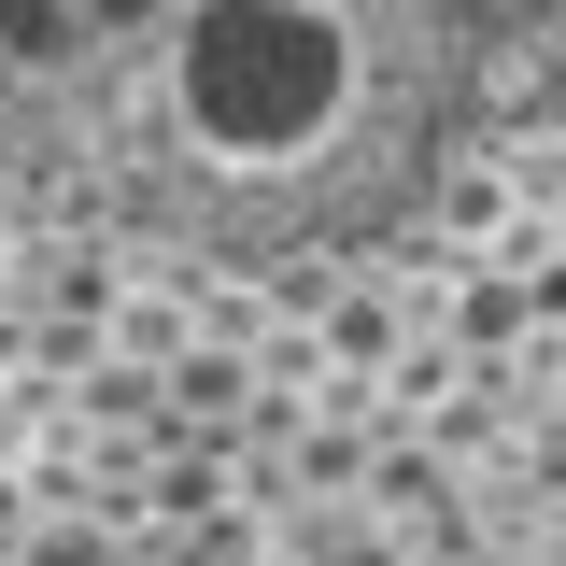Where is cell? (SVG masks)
<instances>
[{"mask_svg":"<svg viewBox=\"0 0 566 566\" xmlns=\"http://www.w3.org/2000/svg\"><path fill=\"white\" fill-rule=\"evenodd\" d=\"M468 566H566V495H553V510H510Z\"/></svg>","mask_w":566,"mask_h":566,"instance_id":"obj_2","label":"cell"},{"mask_svg":"<svg viewBox=\"0 0 566 566\" xmlns=\"http://www.w3.org/2000/svg\"><path fill=\"white\" fill-rule=\"evenodd\" d=\"M566 0H0V199L312 270L411 227Z\"/></svg>","mask_w":566,"mask_h":566,"instance_id":"obj_1","label":"cell"}]
</instances>
